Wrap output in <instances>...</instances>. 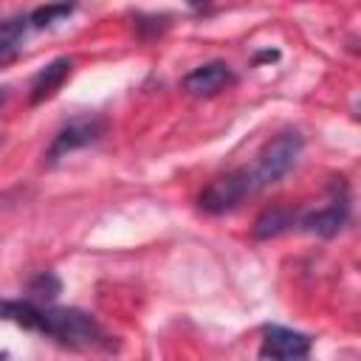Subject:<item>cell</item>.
Returning <instances> with one entry per match:
<instances>
[{
	"label": "cell",
	"mask_w": 361,
	"mask_h": 361,
	"mask_svg": "<svg viewBox=\"0 0 361 361\" xmlns=\"http://www.w3.org/2000/svg\"><path fill=\"white\" fill-rule=\"evenodd\" d=\"M68 73H71V59L68 56H56L54 62H48L31 79V104H39V102L51 99L62 87V82L68 79Z\"/></svg>",
	"instance_id": "ba28073f"
},
{
	"label": "cell",
	"mask_w": 361,
	"mask_h": 361,
	"mask_svg": "<svg viewBox=\"0 0 361 361\" xmlns=\"http://www.w3.org/2000/svg\"><path fill=\"white\" fill-rule=\"evenodd\" d=\"M104 135V121L99 116H85V118H73L68 121L56 135H54V144L48 147V164L59 161L62 155L73 152V149H82L87 144H96L99 138Z\"/></svg>",
	"instance_id": "5b68a950"
},
{
	"label": "cell",
	"mask_w": 361,
	"mask_h": 361,
	"mask_svg": "<svg viewBox=\"0 0 361 361\" xmlns=\"http://www.w3.org/2000/svg\"><path fill=\"white\" fill-rule=\"evenodd\" d=\"M310 355V336L282 327V324H265L262 327V361H307Z\"/></svg>",
	"instance_id": "277c9868"
},
{
	"label": "cell",
	"mask_w": 361,
	"mask_h": 361,
	"mask_svg": "<svg viewBox=\"0 0 361 361\" xmlns=\"http://www.w3.org/2000/svg\"><path fill=\"white\" fill-rule=\"evenodd\" d=\"M254 180H251V172L248 166L243 169H234V172H226L220 178H214L197 197V206L209 214H226L231 209H237L248 195H254Z\"/></svg>",
	"instance_id": "3957f363"
},
{
	"label": "cell",
	"mask_w": 361,
	"mask_h": 361,
	"mask_svg": "<svg viewBox=\"0 0 361 361\" xmlns=\"http://www.w3.org/2000/svg\"><path fill=\"white\" fill-rule=\"evenodd\" d=\"M6 96H8V93H6V87H0V104L6 102Z\"/></svg>",
	"instance_id": "4fadbf2b"
},
{
	"label": "cell",
	"mask_w": 361,
	"mask_h": 361,
	"mask_svg": "<svg viewBox=\"0 0 361 361\" xmlns=\"http://www.w3.org/2000/svg\"><path fill=\"white\" fill-rule=\"evenodd\" d=\"M71 11H73V6H68V3H56V6H39V8H34V11L28 14V25H34V28H45V25H54L56 20L68 17Z\"/></svg>",
	"instance_id": "7c38bea8"
},
{
	"label": "cell",
	"mask_w": 361,
	"mask_h": 361,
	"mask_svg": "<svg viewBox=\"0 0 361 361\" xmlns=\"http://www.w3.org/2000/svg\"><path fill=\"white\" fill-rule=\"evenodd\" d=\"M0 361H6V353H0Z\"/></svg>",
	"instance_id": "5bb4252c"
},
{
	"label": "cell",
	"mask_w": 361,
	"mask_h": 361,
	"mask_svg": "<svg viewBox=\"0 0 361 361\" xmlns=\"http://www.w3.org/2000/svg\"><path fill=\"white\" fill-rule=\"evenodd\" d=\"M231 82H234V73L226 62H206V65L189 71L180 85L189 96H214L223 87H228Z\"/></svg>",
	"instance_id": "8992f818"
},
{
	"label": "cell",
	"mask_w": 361,
	"mask_h": 361,
	"mask_svg": "<svg viewBox=\"0 0 361 361\" xmlns=\"http://www.w3.org/2000/svg\"><path fill=\"white\" fill-rule=\"evenodd\" d=\"M293 223H296V212L290 206H268L254 220V237L257 240H271V237L288 231Z\"/></svg>",
	"instance_id": "9c48e42d"
},
{
	"label": "cell",
	"mask_w": 361,
	"mask_h": 361,
	"mask_svg": "<svg viewBox=\"0 0 361 361\" xmlns=\"http://www.w3.org/2000/svg\"><path fill=\"white\" fill-rule=\"evenodd\" d=\"M59 290H62V282H59V276L51 274V271H39V274L28 282V293H31L34 299H45V302H51V299L59 296Z\"/></svg>",
	"instance_id": "8fae6325"
},
{
	"label": "cell",
	"mask_w": 361,
	"mask_h": 361,
	"mask_svg": "<svg viewBox=\"0 0 361 361\" xmlns=\"http://www.w3.org/2000/svg\"><path fill=\"white\" fill-rule=\"evenodd\" d=\"M347 214H350V203H347V195H341V197H333L324 209H316V212L305 214L299 223H302V228L310 231V234L333 237V234H338V228L347 223Z\"/></svg>",
	"instance_id": "52a82bcc"
},
{
	"label": "cell",
	"mask_w": 361,
	"mask_h": 361,
	"mask_svg": "<svg viewBox=\"0 0 361 361\" xmlns=\"http://www.w3.org/2000/svg\"><path fill=\"white\" fill-rule=\"evenodd\" d=\"M0 319L14 322L25 330L42 333V336H48L65 347H76V350L104 344V333H102L99 322L76 307H42L31 299H3Z\"/></svg>",
	"instance_id": "6da1fadb"
},
{
	"label": "cell",
	"mask_w": 361,
	"mask_h": 361,
	"mask_svg": "<svg viewBox=\"0 0 361 361\" xmlns=\"http://www.w3.org/2000/svg\"><path fill=\"white\" fill-rule=\"evenodd\" d=\"M302 147H305V141H302L299 133H279V135H274L259 149L254 166H248L251 180H254V189H262L268 183H276L282 175H288L293 169V164L299 161Z\"/></svg>",
	"instance_id": "7a4b0ae2"
},
{
	"label": "cell",
	"mask_w": 361,
	"mask_h": 361,
	"mask_svg": "<svg viewBox=\"0 0 361 361\" xmlns=\"http://www.w3.org/2000/svg\"><path fill=\"white\" fill-rule=\"evenodd\" d=\"M25 31H28V17L25 14H14V17L0 23V65H8V62L17 59Z\"/></svg>",
	"instance_id": "30bf717a"
}]
</instances>
